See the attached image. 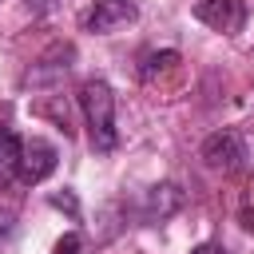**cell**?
<instances>
[{
  "instance_id": "7",
  "label": "cell",
  "mask_w": 254,
  "mask_h": 254,
  "mask_svg": "<svg viewBox=\"0 0 254 254\" xmlns=\"http://www.w3.org/2000/svg\"><path fill=\"white\" fill-rule=\"evenodd\" d=\"M20 163H24V143H20L16 131L4 127L0 131V190L20 179Z\"/></svg>"
},
{
  "instance_id": "5",
  "label": "cell",
  "mask_w": 254,
  "mask_h": 254,
  "mask_svg": "<svg viewBox=\"0 0 254 254\" xmlns=\"http://www.w3.org/2000/svg\"><path fill=\"white\" fill-rule=\"evenodd\" d=\"M60 163V151L48 143V139H28L24 143V163H20V183H44Z\"/></svg>"
},
{
  "instance_id": "4",
  "label": "cell",
  "mask_w": 254,
  "mask_h": 254,
  "mask_svg": "<svg viewBox=\"0 0 254 254\" xmlns=\"http://www.w3.org/2000/svg\"><path fill=\"white\" fill-rule=\"evenodd\" d=\"M194 16H198L202 24H210L214 32L234 36V32H242V24H246V4H242V0H198V4H194Z\"/></svg>"
},
{
  "instance_id": "6",
  "label": "cell",
  "mask_w": 254,
  "mask_h": 254,
  "mask_svg": "<svg viewBox=\"0 0 254 254\" xmlns=\"http://www.w3.org/2000/svg\"><path fill=\"white\" fill-rule=\"evenodd\" d=\"M179 206H183V190H179L175 183H155V187H147L143 198H139V218H143V222H163V218H171Z\"/></svg>"
},
{
  "instance_id": "11",
  "label": "cell",
  "mask_w": 254,
  "mask_h": 254,
  "mask_svg": "<svg viewBox=\"0 0 254 254\" xmlns=\"http://www.w3.org/2000/svg\"><path fill=\"white\" fill-rule=\"evenodd\" d=\"M12 230H16V210L12 206H0V246L12 238Z\"/></svg>"
},
{
  "instance_id": "1",
  "label": "cell",
  "mask_w": 254,
  "mask_h": 254,
  "mask_svg": "<svg viewBox=\"0 0 254 254\" xmlns=\"http://www.w3.org/2000/svg\"><path fill=\"white\" fill-rule=\"evenodd\" d=\"M79 111L87 123V139L95 151L115 147V91L107 79H83L79 83Z\"/></svg>"
},
{
  "instance_id": "9",
  "label": "cell",
  "mask_w": 254,
  "mask_h": 254,
  "mask_svg": "<svg viewBox=\"0 0 254 254\" xmlns=\"http://www.w3.org/2000/svg\"><path fill=\"white\" fill-rule=\"evenodd\" d=\"M52 254H83V238L71 230V234H64V238L56 242V250H52Z\"/></svg>"
},
{
  "instance_id": "8",
  "label": "cell",
  "mask_w": 254,
  "mask_h": 254,
  "mask_svg": "<svg viewBox=\"0 0 254 254\" xmlns=\"http://www.w3.org/2000/svg\"><path fill=\"white\" fill-rule=\"evenodd\" d=\"M171 64H179V52H155V56H147V64H143V79H151L155 71H167Z\"/></svg>"
},
{
  "instance_id": "3",
  "label": "cell",
  "mask_w": 254,
  "mask_h": 254,
  "mask_svg": "<svg viewBox=\"0 0 254 254\" xmlns=\"http://www.w3.org/2000/svg\"><path fill=\"white\" fill-rule=\"evenodd\" d=\"M135 20H139V8L131 0H95L83 16V28L95 32V36H107V32H119Z\"/></svg>"
},
{
  "instance_id": "10",
  "label": "cell",
  "mask_w": 254,
  "mask_h": 254,
  "mask_svg": "<svg viewBox=\"0 0 254 254\" xmlns=\"http://www.w3.org/2000/svg\"><path fill=\"white\" fill-rule=\"evenodd\" d=\"M48 202H52V206H60V210H67L71 218H79V202H75V194H71V190H64V194H52Z\"/></svg>"
},
{
  "instance_id": "2",
  "label": "cell",
  "mask_w": 254,
  "mask_h": 254,
  "mask_svg": "<svg viewBox=\"0 0 254 254\" xmlns=\"http://www.w3.org/2000/svg\"><path fill=\"white\" fill-rule=\"evenodd\" d=\"M198 155H202V163H206L210 171H222V175L242 171V167H246V159H250V155H246V143H242V135H238L234 127L210 131V135L202 139Z\"/></svg>"
},
{
  "instance_id": "12",
  "label": "cell",
  "mask_w": 254,
  "mask_h": 254,
  "mask_svg": "<svg viewBox=\"0 0 254 254\" xmlns=\"http://www.w3.org/2000/svg\"><path fill=\"white\" fill-rule=\"evenodd\" d=\"M190 254H226V250H222L218 242H198V246H194Z\"/></svg>"
}]
</instances>
